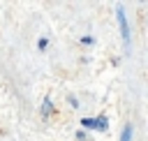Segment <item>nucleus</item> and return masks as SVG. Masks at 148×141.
<instances>
[{
	"mask_svg": "<svg viewBox=\"0 0 148 141\" xmlns=\"http://www.w3.org/2000/svg\"><path fill=\"white\" fill-rule=\"evenodd\" d=\"M81 42H83V44H92V37H90V35H86V37H83Z\"/></svg>",
	"mask_w": 148,
	"mask_h": 141,
	"instance_id": "39448f33",
	"label": "nucleus"
},
{
	"mask_svg": "<svg viewBox=\"0 0 148 141\" xmlns=\"http://www.w3.org/2000/svg\"><path fill=\"white\" fill-rule=\"evenodd\" d=\"M46 44H49V42H46V37H42V39H39V49H46Z\"/></svg>",
	"mask_w": 148,
	"mask_h": 141,
	"instance_id": "423d86ee",
	"label": "nucleus"
},
{
	"mask_svg": "<svg viewBox=\"0 0 148 141\" xmlns=\"http://www.w3.org/2000/svg\"><path fill=\"white\" fill-rule=\"evenodd\" d=\"M116 18H118V25H120V35H123L125 46H130V25H127V16H125L123 7H118V9H116Z\"/></svg>",
	"mask_w": 148,
	"mask_h": 141,
	"instance_id": "f03ea898",
	"label": "nucleus"
},
{
	"mask_svg": "<svg viewBox=\"0 0 148 141\" xmlns=\"http://www.w3.org/2000/svg\"><path fill=\"white\" fill-rule=\"evenodd\" d=\"M51 109H53V104H51V99L46 97V99H44V104H42V116H49V113H51Z\"/></svg>",
	"mask_w": 148,
	"mask_h": 141,
	"instance_id": "20e7f679",
	"label": "nucleus"
},
{
	"mask_svg": "<svg viewBox=\"0 0 148 141\" xmlns=\"http://www.w3.org/2000/svg\"><path fill=\"white\" fill-rule=\"evenodd\" d=\"M120 141H132V125H125V127H123V136H120Z\"/></svg>",
	"mask_w": 148,
	"mask_h": 141,
	"instance_id": "7ed1b4c3",
	"label": "nucleus"
},
{
	"mask_svg": "<svg viewBox=\"0 0 148 141\" xmlns=\"http://www.w3.org/2000/svg\"><path fill=\"white\" fill-rule=\"evenodd\" d=\"M81 125L86 129H99V132H106L109 129V123H106L104 116H99V118H81Z\"/></svg>",
	"mask_w": 148,
	"mask_h": 141,
	"instance_id": "f257e3e1",
	"label": "nucleus"
}]
</instances>
